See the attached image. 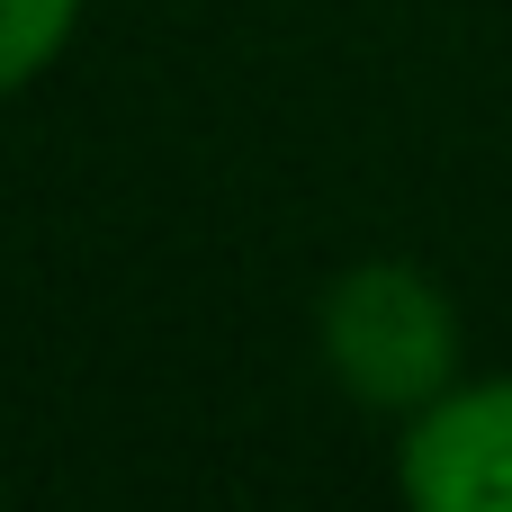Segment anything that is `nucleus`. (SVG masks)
I'll return each mask as SVG.
<instances>
[{"instance_id": "f257e3e1", "label": "nucleus", "mask_w": 512, "mask_h": 512, "mask_svg": "<svg viewBox=\"0 0 512 512\" xmlns=\"http://www.w3.org/2000/svg\"><path fill=\"white\" fill-rule=\"evenodd\" d=\"M324 360L360 405L414 414L459 378V315L423 270L369 261L324 288Z\"/></svg>"}, {"instance_id": "f03ea898", "label": "nucleus", "mask_w": 512, "mask_h": 512, "mask_svg": "<svg viewBox=\"0 0 512 512\" xmlns=\"http://www.w3.org/2000/svg\"><path fill=\"white\" fill-rule=\"evenodd\" d=\"M396 486L423 512H512V378H450L432 405H414Z\"/></svg>"}, {"instance_id": "7ed1b4c3", "label": "nucleus", "mask_w": 512, "mask_h": 512, "mask_svg": "<svg viewBox=\"0 0 512 512\" xmlns=\"http://www.w3.org/2000/svg\"><path fill=\"white\" fill-rule=\"evenodd\" d=\"M72 27H81V0H0V99L27 90Z\"/></svg>"}]
</instances>
